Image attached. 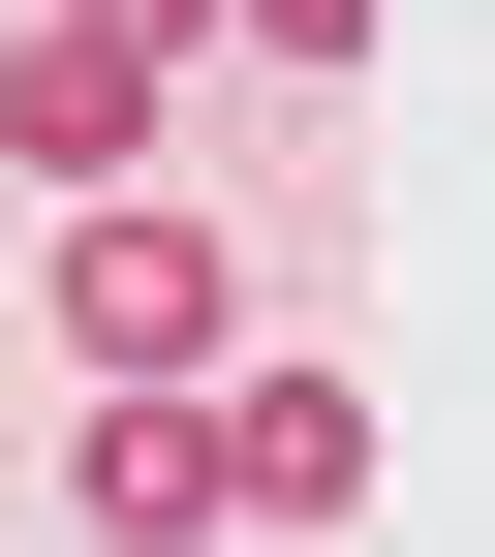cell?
Masks as SVG:
<instances>
[{"mask_svg":"<svg viewBox=\"0 0 495 557\" xmlns=\"http://www.w3.org/2000/svg\"><path fill=\"white\" fill-rule=\"evenodd\" d=\"M218 310H248V248L186 218V186H94V218H62V341H94V372L218 403Z\"/></svg>","mask_w":495,"mask_h":557,"instance_id":"1","label":"cell"},{"mask_svg":"<svg viewBox=\"0 0 495 557\" xmlns=\"http://www.w3.org/2000/svg\"><path fill=\"white\" fill-rule=\"evenodd\" d=\"M62 496H94V557H218V403L94 372V434H62Z\"/></svg>","mask_w":495,"mask_h":557,"instance_id":"2","label":"cell"},{"mask_svg":"<svg viewBox=\"0 0 495 557\" xmlns=\"http://www.w3.org/2000/svg\"><path fill=\"white\" fill-rule=\"evenodd\" d=\"M0 156H32L62 218H94V186H156V62H124V32H32V62H0Z\"/></svg>","mask_w":495,"mask_h":557,"instance_id":"3","label":"cell"},{"mask_svg":"<svg viewBox=\"0 0 495 557\" xmlns=\"http://www.w3.org/2000/svg\"><path fill=\"white\" fill-rule=\"evenodd\" d=\"M341 496H372V403L341 372H248L218 403V527H341Z\"/></svg>","mask_w":495,"mask_h":557,"instance_id":"4","label":"cell"},{"mask_svg":"<svg viewBox=\"0 0 495 557\" xmlns=\"http://www.w3.org/2000/svg\"><path fill=\"white\" fill-rule=\"evenodd\" d=\"M218 32H279V62H372V0H218Z\"/></svg>","mask_w":495,"mask_h":557,"instance_id":"5","label":"cell"},{"mask_svg":"<svg viewBox=\"0 0 495 557\" xmlns=\"http://www.w3.org/2000/svg\"><path fill=\"white\" fill-rule=\"evenodd\" d=\"M62 32H124V62H186V32H218V0H62Z\"/></svg>","mask_w":495,"mask_h":557,"instance_id":"6","label":"cell"}]
</instances>
